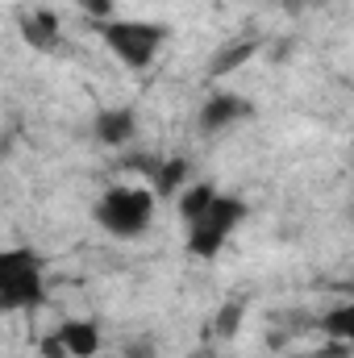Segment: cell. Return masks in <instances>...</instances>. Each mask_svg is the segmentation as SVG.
<instances>
[{
  "mask_svg": "<svg viewBox=\"0 0 354 358\" xmlns=\"http://www.w3.org/2000/svg\"><path fill=\"white\" fill-rule=\"evenodd\" d=\"M100 46L125 67V71H150L171 38V25L163 21H150V17H104V21H92Z\"/></svg>",
  "mask_w": 354,
  "mask_h": 358,
  "instance_id": "obj_1",
  "label": "cell"
},
{
  "mask_svg": "<svg viewBox=\"0 0 354 358\" xmlns=\"http://www.w3.org/2000/svg\"><path fill=\"white\" fill-rule=\"evenodd\" d=\"M92 134L100 146L108 150H125L134 138H138V113L129 104H117V108H100L96 121H92Z\"/></svg>",
  "mask_w": 354,
  "mask_h": 358,
  "instance_id": "obj_7",
  "label": "cell"
},
{
  "mask_svg": "<svg viewBox=\"0 0 354 358\" xmlns=\"http://www.w3.org/2000/svg\"><path fill=\"white\" fill-rule=\"evenodd\" d=\"M155 208L159 192L150 183H108L92 204V221L117 242H138L155 225Z\"/></svg>",
  "mask_w": 354,
  "mask_h": 358,
  "instance_id": "obj_2",
  "label": "cell"
},
{
  "mask_svg": "<svg viewBox=\"0 0 354 358\" xmlns=\"http://www.w3.org/2000/svg\"><path fill=\"white\" fill-rule=\"evenodd\" d=\"M217 196H221V187H217L213 179H192V183H187V187L176 196L179 221H183V225H192L200 213H208V204H213Z\"/></svg>",
  "mask_w": 354,
  "mask_h": 358,
  "instance_id": "obj_10",
  "label": "cell"
},
{
  "mask_svg": "<svg viewBox=\"0 0 354 358\" xmlns=\"http://www.w3.org/2000/svg\"><path fill=\"white\" fill-rule=\"evenodd\" d=\"M17 29H21V38H25L34 50H55V46H59V34H63L55 8H29V13H21Z\"/></svg>",
  "mask_w": 354,
  "mask_h": 358,
  "instance_id": "obj_8",
  "label": "cell"
},
{
  "mask_svg": "<svg viewBox=\"0 0 354 358\" xmlns=\"http://www.w3.org/2000/svg\"><path fill=\"white\" fill-rule=\"evenodd\" d=\"M125 358H155V346L150 342H129L125 346Z\"/></svg>",
  "mask_w": 354,
  "mask_h": 358,
  "instance_id": "obj_15",
  "label": "cell"
},
{
  "mask_svg": "<svg viewBox=\"0 0 354 358\" xmlns=\"http://www.w3.org/2000/svg\"><path fill=\"white\" fill-rule=\"evenodd\" d=\"M250 117H255V104L242 92H213L196 113V129L200 134H225V129H234Z\"/></svg>",
  "mask_w": 354,
  "mask_h": 358,
  "instance_id": "obj_6",
  "label": "cell"
},
{
  "mask_svg": "<svg viewBox=\"0 0 354 358\" xmlns=\"http://www.w3.org/2000/svg\"><path fill=\"white\" fill-rule=\"evenodd\" d=\"M246 213H250V208H246V200H242V196L221 192V196L208 204V213H200V217L187 225V255H192V259H200V263L217 259V255L225 250V242L242 229Z\"/></svg>",
  "mask_w": 354,
  "mask_h": 358,
  "instance_id": "obj_4",
  "label": "cell"
},
{
  "mask_svg": "<svg viewBox=\"0 0 354 358\" xmlns=\"http://www.w3.org/2000/svg\"><path fill=\"white\" fill-rule=\"evenodd\" d=\"M300 4H325V0H300Z\"/></svg>",
  "mask_w": 354,
  "mask_h": 358,
  "instance_id": "obj_16",
  "label": "cell"
},
{
  "mask_svg": "<svg viewBox=\"0 0 354 358\" xmlns=\"http://www.w3.org/2000/svg\"><path fill=\"white\" fill-rule=\"evenodd\" d=\"M46 296H50V279L34 246L0 250V313H38Z\"/></svg>",
  "mask_w": 354,
  "mask_h": 358,
  "instance_id": "obj_3",
  "label": "cell"
},
{
  "mask_svg": "<svg viewBox=\"0 0 354 358\" xmlns=\"http://www.w3.org/2000/svg\"><path fill=\"white\" fill-rule=\"evenodd\" d=\"M187 183H192V163H187L183 155L159 159V167H155V176H150V187L159 192V200H167V196H179Z\"/></svg>",
  "mask_w": 354,
  "mask_h": 358,
  "instance_id": "obj_9",
  "label": "cell"
},
{
  "mask_svg": "<svg viewBox=\"0 0 354 358\" xmlns=\"http://www.w3.org/2000/svg\"><path fill=\"white\" fill-rule=\"evenodd\" d=\"M242 317H246V308H242V304H221V308H217V325H213V329H217V338H221V342H229V338L242 329Z\"/></svg>",
  "mask_w": 354,
  "mask_h": 358,
  "instance_id": "obj_13",
  "label": "cell"
},
{
  "mask_svg": "<svg viewBox=\"0 0 354 358\" xmlns=\"http://www.w3.org/2000/svg\"><path fill=\"white\" fill-rule=\"evenodd\" d=\"M317 329H321V338L346 342L351 355H354V296L342 300V304H334L330 313H321V317H317Z\"/></svg>",
  "mask_w": 354,
  "mask_h": 358,
  "instance_id": "obj_11",
  "label": "cell"
},
{
  "mask_svg": "<svg viewBox=\"0 0 354 358\" xmlns=\"http://www.w3.org/2000/svg\"><path fill=\"white\" fill-rule=\"evenodd\" d=\"M80 8L88 13L92 21H104V17H117V4H113V0H80Z\"/></svg>",
  "mask_w": 354,
  "mask_h": 358,
  "instance_id": "obj_14",
  "label": "cell"
},
{
  "mask_svg": "<svg viewBox=\"0 0 354 358\" xmlns=\"http://www.w3.org/2000/svg\"><path fill=\"white\" fill-rule=\"evenodd\" d=\"M104 346V329L96 317H67L42 338V358H96Z\"/></svg>",
  "mask_w": 354,
  "mask_h": 358,
  "instance_id": "obj_5",
  "label": "cell"
},
{
  "mask_svg": "<svg viewBox=\"0 0 354 358\" xmlns=\"http://www.w3.org/2000/svg\"><path fill=\"white\" fill-rule=\"evenodd\" d=\"M255 50H259V42H255V38H246V42H229V46L213 59V80H225L234 67H242L246 59H255Z\"/></svg>",
  "mask_w": 354,
  "mask_h": 358,
  "instance_id": "obj_12",
  "label": "cell"
}]
</instances>
